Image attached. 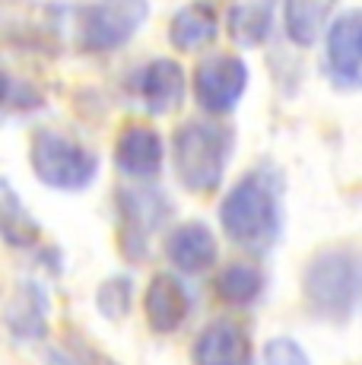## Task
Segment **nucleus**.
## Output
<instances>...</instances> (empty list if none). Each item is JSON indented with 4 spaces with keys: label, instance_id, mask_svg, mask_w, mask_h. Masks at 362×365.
<instances>
[{
    "label": "nucleus",
    "instance_id": "obj_1",
    "mask_svg": "<svg viewBox=\"0 0 362 365\" xmlns=\"http://www.w3.org/2000/svg\"><path fill=\"white\" fill-rule=\"evenodd\" d=\"M219 222L229 242L245 251H267L280 238L283 203L280 175L267 165L245 172L219 203Z\"/></svg>",
    "mask_w": 362,
    "mask_h": 365
},
{
    "label": "nucleus",
    "instance_id": "obj_2",
    "mask_svg": "<svg viewBox=\"0 0 362 365\" xmlns=\"http://www.w3.org/2000/svg\"><path fill=\"white\" fill-rule=\"evenodd\" d=\"M302 296L315 318L346 321L362 296V261L350 248H324L305 264Z\"/></svg>",
    "mask_w": 362,
    "mask_h": 365
},
{
    "label": "nucleus",
    "instance_id": "obj_3",
    "mask_svg": "<svg viewBox=\"0 0 362 365\" xmlns=\"http://www.w3.org/2000/svg\"><path fill=\"white\" fill-rule=\"evenodd\" d=\"M232 156V130L219 121H187L172 140L178 181L194 194L217 191Z\"/></svg>",
    "mask_w": 362,
    "mask_h": 365
},
{
    "label": "nucleus",
    "instance_id": "obj_4",
    "mask_svg": "<svg viewBox=\"0 0 362 365\" xmlns=\"http://www.w3.org/2000/svg\"><path fill=\"white\" fill-rule=\"evenodd\" d=\"M29 163L41 185L58 187V191H83L93 185L99 172V156L89 146L51 128L36 130L29 146Z\"/></svg>",
    "mask_w": 362,
    "mask_h": 365
},
{
    "label": "nucleus",
    "instance_id": "obj_5",
    "mask_svg": "<svg viewBox=\"0 0 362 365\" xmlns=\"http://www.w3.org/2000/svg\"><path fill=\"white\" fill-rule=\"evenodd\" d=\"M150 0H93L80 10V41L89 51H115L143 26Z\"/></svg>",
    "mask_w": 362,
    "mask_h": 365
},
{
    "label": "nucleus",
    "instance_id": "obj_6",
    "mask_svg": "<svg viewBox=\"0 0 362 365\" xmlns=\"http://www.w3.org/2000/svg\"><path fill=\"white\" fill-rule=\"evenodd\" d=\"M248 67L235 54H213L194 70V96L210 115H229L245 96Z\"/></svg>",
    "mask_w": 362,
    "mask_h": 365
},
{
    "label": "nucleus",
    "instance_id": "obj_7",
    "mask_svg": "<svg viewBox=\"0 0 362 365\" xmlns=\"http://www.w3.org/2000/svg\"><path fill=\"white\" fill-rule=\"evenodd\" d=\"M324 64L333 83L362 89V6L346 10L327 26Z\"/></svg>",
    "mask_w": 362,
    "mask_h": 365
},
{
    "label": "nucleus",
    "instance_id": "obj_8",
    "mask_svg": "<svg viewBox=\"0 0 362 365\" xmlns=\"http://www.w3.org/2000/svg\"><path fill=\"white\" fill-rule=\"evenodd\" d=\"M118 207H121V222H124V235H121L124 255L143 257L146 238L156 232V229L162 226V220L169 216V200L159 191L134 187V191H121Z\"/></svg>",
    "mask_w": 362,
    "mask_h": 365
},
{
    "label": "nucleus",
    "instance_id": "obj_9",
    "mask_svg": "<svg viewBox=\"0 0 362 365\" xmlns=\"http://www.w3.org/2000/svg\"><path fill=\"white\" fill-rule=\"evenodd\" d=\"M146 324L156 334H175L191 314V292L175 273H156L143 296Z\"/></svg>",
    "mask_w": 362,
    "mask_h": 365
},
{
    "label": "nucleus",
    "instance_id": "obj_10",
    "mask_svg": "<svg viewBox=\"0 0 362 365\" xmlns=\"http://www.w3.org/2000/svg\"><path fill=\"white\" fill-rule=\"evenodd\" d=\"M194 365H252V340L235 321H213L191 346Z\"/></svg>",
    "mask_w": 362,
    "mask_h": 365
},
{
    "label": "nucleus",
    "instance_id": "obj_11",
    "mask_svg": "<svg viewBox=\"0 0 362 365\" xmlns=\"http://www.w3.org/2000/svg\"><path fill=\"white\" fill-rule=\"evenodd\" d=\"M134 93L137 99L146 105V111L162 115V111L175 108L185 96V73L175 61L156 58L150 64H143L134 76Z\"/></svg>",
    "mask_w": 362,
    "mask_h": 365
},
{
    "label": "nucleus",
    "instance_id": "obj_12",
    "mask_svg": "<svg viewBox=\"0 0 362 365\" xmlns=\"http://www.w3.org/2000/svg\"><path fill=\"white\" fill-rule=\"evenodd\" d=\"M165 156V146L159 130L146 128V124H130L121 130L115 143V165L130 178H150L159 172Z\"/></svg>",
    "mask_w": 362,
    "mask_h": 365
},
{
    "label": "nucleus",
    "instance_id": "obj_13",
    "mask_svg": "<svg viewBox=\"0 0 362 365\" xmlns=\"http://www.w3.org/2000/svg\"><path fill=\"white\" fill-rule=\"evenodd\" d=\"M217 238L204 222H181L165 238V257L181 273H204L217 264Z\"/></svg>",
    "mask_w": 362,
    "mask_h": 365
},
{
    "label": "nucleus",
    "instance_id": "obj_14",
    "mask_svg": "<svg viewBox=\"0 0 362 365\" xmlns=\"http://www.w3.org/2000/svg\"><path fill=\"white\" fill-rule=\"evenodd\" d=\"M45 318H48V299L45 289L32 279H23L13 292L10 305H6V327L16 340H38L45 334Z\"/></svg>",
    "mask_w": 362,
    "mask_h": 365
},
{
    "label": "nucleus",
    "instance_id": "obj_15",
    "mask_svg": "<svg viewBox=\"0 0 362 365\" xmlns=\"http://www.w3.org/2000/svg\"><path fill=\"white\" fill-rule=\"evenodd\" d=\"M217 32H219V16L204 0L181 6L169 23V38L178 51H197V48L210 45L217 38Z\"/></svg>",
    "mask_w": 362,
    "mask_h": 365
},
{
    "label": "nucleus",
    "instance_id": "obj_16",
    "mask_svg": "<svg viewBox=\"0 0 362 365\" xmlns=\"http://www.w3.org/2000/svg\"><path fill=\"white\" fill-rule=\"evenodd\" d=\"M274 26V0H242L229 10V35L242 48L261 45Z\"/></svg>",
    "mask_w": 362,
    "mask_h": 365
},
{
    "label": "nucleus",
    "instance_id": "obj_17",
    "mask_svg": "<svg viewBox=\"0 0 362 365\" xmlns=\"http://www.w3.org/2000/svg\"><path fill=\"white\" fill-rule=\"evenodd\" d=\"M264 292V273L252 264H229L217 277V296L229 305H252Z\"/></svg>",
    "mask_w": 362,
    "mask_h": 365
},
{
    "label": "nucleus",
    "instance_id": "obj_18",
    "mask_svg": "<svg viewBox=\"0 0 362 365\" xmlns=\"http://www.w3.org/2000/svg\"><path fill=\"white\" fill-rule=\"evenodd\" d=\"M0 229L4 238L13 248H32L38 242V222L29 216V210L19 203V197L13 194L10 181H4V207H0Z\"/></svg>",
    "mask_w": 362,
    "mask_h": 365
},
{
    "label": "nucleus",
    "instance_id": "obj_19",
    "mask_svg": "<svg viewBox=\"0 0 362 365\" xmlns=\"http://www.w3.org/2000/svg\"><path fill=\"white\" fill-rule=\"evenodd\" d=\"M327 0H286L283 6V26L296 45H311L324 26Z\"/></svg>",
    "mask_w": 362,
    "mask_h": 365
},
{
    "label": "nucleus",
    "instance_id": "obj_20",
    "mask_svg": "<svg viewBox=\"0 0 362 365\" xmlns=\"http://www.w3.org/2000/svg\"><path fill=\"white\" fill-rule=\"evenodd\" d=\"M99 312L111 321H121L130 312V279L128 277H111L99 286V299H95Z\"/></svg>",
    "mask_w": 362,
    "mask_h": 365
},
{
    "label": "nucleus",
    "instance_id": "obj_21",
    "mask_svg": "<svg viewBox=\"0 0 362 365\" xmlns=\"http://www.w3.org/2000/svg\"><path fill=\"white\" fill-rule=\"evenodd\" d=\"M261 365H311L305 349L289 336H276L264 346V362Z\"/></svg>",
    "mask_w": 362,
    "mask_h": 365
}]
</instances>
